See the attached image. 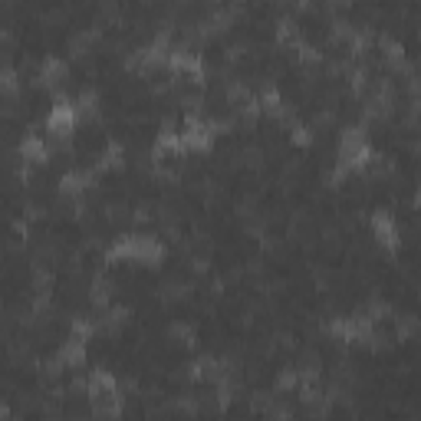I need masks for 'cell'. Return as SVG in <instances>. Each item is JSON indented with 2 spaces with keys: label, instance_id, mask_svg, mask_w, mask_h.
<instances>
[{
  "label": "cell",
  "instance_id": "6da1fadb",
  "mask_svg": "<svg viewBox=\"0 0 421 421\" xmlns=\"http://www.w3.org/2000/svg\"><path fill=\"white\" fill-rule=\"evenodd\" d=\"M66 73H69V69H66L63 60H53V56H50V60L40 66V76H36V79H40V86H46V89H60L66 83Z\"/></svg>",
  "mask_w": 421,
  "mask_h": 421
},
{
  "label": "cell",
  "instance_id": "7a4b0ae2",
  "mask_svg": "<svg viewBox=\"0 0 421 421\" xmlns=\"http://www.w3.org/2000/svg\"><path fill=\"white\" fill-rule=\"evenodd\" d=\"M20 155H23V162H27V168H30V165H43L46 158H50V149H46V142L30 135V139H23Z\"/></svg>",
  "mask_w": 421,
  "mask_h": 421
},
{
  "label": "cell",
  "instance_id": "3957f363",
  "mask_svg": "<svg viewBox=\"0 0 421 421\" xmlns=\"http://www.w3.org/2000/svg\"><path fill=\"white\" fill-rule=\"evenodd\" d=\"M293 389H300V372H293V368H283L280 375H277V392H293Z\"/></svg>",
  "mask_w": 421,
  "mask_h": 421
}]
</instances>
